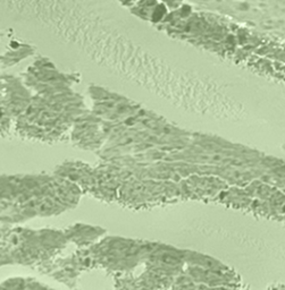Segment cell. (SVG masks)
<instances>
[{"instance_id": "1", "label": "cell", "mask_w": 285, "mask_h": 290, "mask_svg": "<svg viewBox=\"0 0 285 290\" xmlns=\"http://www.w3.org/2000/svg\"><path fill=\"white\" fill-rule=\"evenodd\" d=\"M212 159H213L214 162H219V161H222L223 158H222V156H220V154H214Z\"/></svg>"}, {"instance_id": "2", "label": "cell", "mask_w": 285, "mask_h": 290, "mask_svg": "<svg viewBox=\"0 0 285 290\" xmlns=\"http://www.w3.org/2000/svg\"><path fill=\"white\" fill-rule=\"evenodd\" d=\"M232 163L235 164V165H239V167H240V165H242V164H243L242 161H239V160H234L233 162H232Z\"/></svg>"}, {"instance_id": "3", "label": "cell", "mask_w": 285, "mask_h": 290, "mask_svg": "<svg viewBox=\"0 0 285 290\" xmlns=\"http://www.w3.org/2000/svg\"><path fill=\"white\" fill-rule=\"evenodd\" d=\"M200 290H207V288H206V287H202V286H201V287H200Z\"/></svg>"}]
</instances>
